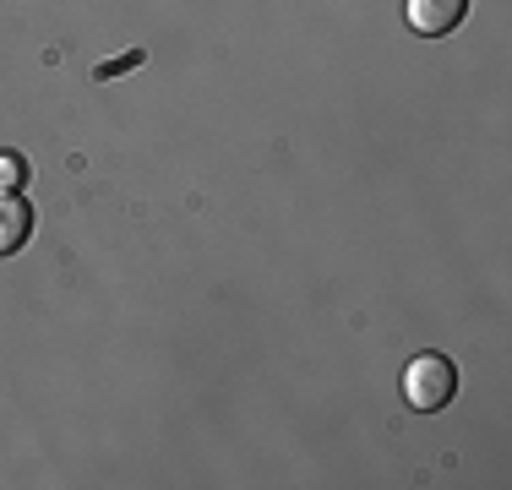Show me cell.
<instances>
[{"instance_id": "6da1fadb", "label": "cell", "mask_w": 512, "mask_h": 490, "mask_svg": "<svg viewBox=\"0 0 512 490\" xmlns=\"http://www.w3.org/2000/svg\"><path fill=\"white\" fill-rule=\"evenodd\" d=\"M458 392V371L447 354H414V360L404 365V403L414 414H436L447 409Z\"/></svg>"}, {"instance_id": "7a4b0ae2", "label": "cell", "mask_w": 512, "mask_h": 490, "mask_svg": "<svg viewBox=\"0 0 512 490\" xmlns=\"http://www.w3.org/2000/svg\"><path fill=\"white\" fill-rule=\"evenodd\" d=\"M404 11H409V28L420 39H447L469 17V0H404Z\"/></svg>"}, {"instance_id": "3957f363", "label": "cell", "mask_w": 512, "mask_h": 490, "mask_svg": "<svg viewBox=\"0 0 512 490\" xmlns=\"http://www.w3.org/2000/svg\"><path fill=\"white\" fill-rule=\"evenodd\" d=\"M28 235H33V207L17 191H0V256L22 251Z\"/></svg>"}, {"instance_id": "277c9868", "label": "cell", "mask_w": 512, "mask_h": 490, "mask_svg": "<svg viewBox=\"0 0 512 490\" xmlns=\"http://www.w3.org/2000/svg\"><path fill=\"white\" fill-rule=\"evenodd\" d=\"M17 186H28V158L0 153V191H17Z\"/></svg>"}, {"instance_id": "5b68a950", "label": "cell", "mask_w": 512, "mask_h": 490, "mask_svg": "<svg viewBox=\"0 0 512 490\" xmlns=\"http://www.w3.org/2000/svg\"><path fill=\"white\" fill-rule=\"evenodd\" d=\"M142 60H148L142 49H126V55H115V60H104V66H93V77H99V82H109V77H120V71H137Z\"/></svg>"}]
</instances>
